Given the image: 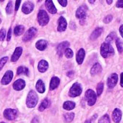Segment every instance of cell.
<instances>
[{
	"label": "cell",
	"instance_id": "1",
	"mask_svg": "<svg viewBox=\"0 0 123 123\" xmlns=\"http://www.w3.org/2000/svg\"><path fill=\"white\" fill-rule=\"evenodd\" d=\"M114 54V51L111 45L109 43H103L101 46V54L103 57L106 58Z\"/></svg>",
	"mask_w": 123,
	"mask_h": 123
},
{
	"label": "cell",
	"instance_id": "29",
	"mask_svg": "<svg viewBox=\"0 0 123 123\" xmlns=\"http://www.w3.org/2000/svg\"><path fill=\"white\" fill-rule=\"evenodd\" d=\"M17 74L18 75H22V74H25L26 75H28V69L25 67H19L17 70Z\"/></svg>",
	"mask_w": 123,
	"mask_h": 123
},
{
	"label": "cell",
	"instance_id": "37",
	"mask_svg": "<svg viewBox=\"0 0 123 123\" xmlns=\"http://www.w3.org/2000/svg\"><path fill=\"white\" fill-rule=\"evenodd\" d=\"M6 36V31L5 29H2L0 31V41H3Z\"/></svg>",
	"mask_w": 123,
	"mask_h": 123
},
{
	"label": "cell",
	"instance_id": "34",
	"mask_svg": "<svg viewBox=\"0 0 123 123\" xmlns=\"http://www.w3.org/2000/svg\"><path fill=\"white\" fill-rule=\"evenodd\" d=\"M65 56H66L67 58H68V59L72 58L73 56V50L70 49H69V48L66 49L65 51Z\"/></svg>",
	"mask_w": 123,
	"mask_h": 123
},
{
	"label": "cell",
	"instance_id": "4",
	"mask_svg": "<svg viewBox=\"0 0 123 123\" xmlns=\"http://www.w3.org/2000/svg\"><path fill=\"white\" fill-rule=\"evenodd\" d=\"M85 96H86V98L87 100L88 104L89 106H93L95 104V103L96 101V94L93 90L88 89L86 92Z\"/></svg>",
	"mask_w": 123,
	"mask_h": 123
},
{
	"label": "cell",
	"instance_id": "50",
	"mask_svg": "<svg viewBox=\"0 0 123 123\" xmlns=\"http://www.w3.org/2000/svg\"><path fill=\"white\" fill-rule=\"evenodd\" d=\"M1 21H2V20H1V19H0V23H1Z\"/></svg>",
	"mask_w": 123,
	"mask_h": 123
},
{
	"label": "cell",
	"instance_id": "33",
	"mask_svg": "<svg viewBox=\"0 0 123 123\" xmlns=\"http://www.w3.org/2000/svg\"><path fill=\"white\" fill-rule=\"evenodd\" d=\"M104 89V83H99L96 87V92H97V96H100L102 93Z\"/></svg>",
	"mask_w": 123,
	"mask_h": 123
},
{
	"label": "cell",
	"instance_id": "47",
	"mask_svg": "<svg viewBox=\"0 0 123 123\" xmlns=\"http://www.w3.org/2000/svg\"><path fill=\"white\" fill-rule=\"evenodd\" d=\"M106 2H107V4H109V5H111V4L112 3V1H108V0H107Z\"/></svg>",
	"mask_w": 123,
	"mask_h": 123
},
{
	"label": "cell",
	"instance_id": "30",
	"mask_svg": "<svg viewBox=\"0 0 123 123\" xmlns=\"http://www.w3.org/2000/svg\"><path fill=\"white\" fill-rule=\"evenodd\" d=\"M116 45H117L119 52L122 53L123 51V41L119 38H117L116 39Z\"/></svg>",
	"mask_w": 123,
	"mask_h": 123
},
{
	"label": "cell",
	"instance_id": "9",
	"mask_svg": "<svg viewBox=\"0 0 123 123\" xmlns=\"http://www.w3.org/2000/svg\"><path fill=\"white\" fill-rule=\"evenodd\" d=\"M12 78H13V73L10 70L7 71L2 79V81H1L2 84V85H8L11 82Z\"/></svg>",
	"mask_w": 123,
	"mask_h": 123
},
{
	"label": "cell",
	"instance_id": "49",
	"mask_svg": "<svg viewBox=\"0 0 123 123\" xmlns=\"http://www.w3.org/2000/svg\"><path fill=\"white\" fill-rule=\"evenodd\" d=\"M88 2H89L90 3H94V2H95V1H88Z\"/></svg>",
	"mask_w": 123,
	"mask_h": 123
},
{
	"label": "cell",
	"instance_id": "5",
	"mask_svg": "<svg viewBox=\"0 0 123 123\" xmlns=\"http://www.w3.org/2000/svg\"><path fill=\"white\" fill-rule=\"evenodd\" d=\"M82 93V87L80 84L76 83L73 85L71 87L70 91H69V96L71 97H76L81 94Z\"/></svg>",
	"mask_w": 123,
	"mask_h": 123
},
{
	"label": "cell",
	"instance_id": "2",
	"mask_svg": "<svg viewBox=\"0 0 123 123\" xmlns=\"http://www.w3.org/2000/svg\"><path fill=\"white\" fill-rule=\"evenodd\" d=\"M38 96L36 94V93L34 91H31L27 96V99H26V104L27 106L29 108H33L36 106V105L38 103Z\"/></svg>",
	"mask_w": 123,
	"mask_h": 123
},
{
	"label": "cell",
	"instance_id": "25",
	"mask_svg": "<svg viewBox=\"0 0 123 123\" xmlns=\"http://www.w3.org/2000/svg\"><path fill=\"white\" fill-rule=\"evenodd\" d=\"M75 103L73 101H65L63 104V108L66 110H72L75 108Z\"/></svg>",
	"mask_w": 123,
	"mask_h": 123
},
{
	"label": "cell",
	"instance_id": "19",
	"mask_svg": "<svg viewBox=\"0 0 123 123\" xmlns=\"http://www.w3.org/2000/svg\"><path fill=\"white\" fill-rule=\"evenodd\" d=\"M46 7L48 10V11L51 13V14H55L56 12V9L52 1L51 0H48V1H46Z\"/></svg>",
	"mask_w": 123,
	"mask_h": 123
},
{
	"label": "cell",
	"instance_id": "41",
	"mask_svg": "<svg viewBox=\"0 0 123 123\" xmlns=\"http://www.w3.org/2000/svg\"><path fill=\"white\" fill-rule=\"evenodd\" d=\"M11 35H12V29L10 28V29H9V31H8L7 36V41H10V38H11Z\"/></svg>",
	"mask_w": 123,
	"mask_h": 123
},
{
	"label": "cell",
	"instance_id": "15",
	"mask_svg": "<svg viewBox=\"0 0 123 123\" xmlns=\"http://www.w3.org/2000/svg\"><path fill=\"white\" fill-rule=\"evenodd\" d=\"M25 86V82L22 79H18L13 83V88L15 91H21L22 89L24 88Z\"/></svg>",
	"mask_w": 123,
	"mask_h": 123
},
{
	"label": "cell",
	"instance_id": "46",
	"mask_svg": "<svg viewBox=\"0 0 123 123\" xmlns=\"http://www.w3.org/2000/svg\"><path fill=\"white\" fill-rule=\"evenodd\" d=\"M70 27H71V28L74 29V28H73V27H75V23H71V24H70Z\"/></svg>",
	"mask_w": 123,
	"mask_h": 123
},
{
	"label": "cell",
	"instance_id": "8",
	"mask_svg": "<svg viewBox=\"0 0 123 123\" xmlns=\"http://www.w3.org/2000/svg\"><path fill=\"white\" fill-rule=\"evenodd\" d=\"M36 32H37L36 28H33V27L29 28V29L27 31V32L25 33V35H24V36H23V41H28L31 40L32 38L34 37V36L36 35Z\"/></svg>",
	"mask_w": 123,
	"mask_h": 123
},
{
	"label": "cell",
	"instance_id": "18",
	"mask_svg": "<svg viewBox=\"0 0 123 123\" xmlns=\"http://www.w3.org/2000/svg\"><path fill=\"white\" fill-rule=\"evenodd\" d=\"M23 52V49L21 47H17L12 56V58H11V61L12 62H16L19 58L20 56H21V54Z\"/></svg>",
	"mask_w": 123,
	"mask_h": 123
},
{
	"label": "cell",
	"instance_id": "32",
	"mask_svg": "<svg viewBox=\"0 0 123 123\" xmlns=\"http://www.w3.org/2000/svg\"><path fill=\"white\" fill-rule=\"evenodd\" d=\"M98 123H110L109 117L108 114H105L103 117H101L98 121Z\"/></svg>",
	"mask_w": 123,
	"mask_h": 123
},
{
	"label": "cell",
	"instance_id": "31",
	"mask_svg": "<svg viewBox=\"0 0 123 123\" xmlns=\"http://www.w3.org/2000/svg\"><path fill=\"white\" fill-rule=\"evenodd\" d=\"M117 35H116V33H114V32H112V33H111L107 37H106V43H110L114 39H117Z\"/></svg>",
	"mask_w": 123,
	"mask_h": 123
},
{
	"label": "cell",
	"instance_id": "24",
	"mask_svg": "<svg viewBox=\"0 0 123 123\" xmlns=\"http://www.w3.org/2000/svg\"><path fill=\"white\" fill-rule=\"evenodd\" d=\"M36 90L38 91V92L41 93H44L46 88H45V85L43 83V82L41 80H38L36 83Z\"/></svg>",
	"mask_w": 123,
	"mask_h": 123
},
{
	"label": "cell",
	"instance_id": "27",
	"mask_svg": "<svg viewBox=\"0 0 123 123\" xmlns=\"http://www.w3.org/2000/svg\"><path fill=\"white\" fill-rule=\"evenodd\" d=\"M25 30V27L23 25H18L15 28L14 30V33L15 36H20L21 34H23V33L24 32Z\"/></svg>",
	"mask_w": 123,
	"mask_h": 123
},
{
	"label": "cell",
	"instance_id": "12",
	"mask_svg": "<svg viewBox=\"0 0 123 123\" xmlns=\"http://www.w3.org/2000/svg\"><path fill=\"white\" fill-rule=\"evenodd\" d=\"M34 8V5L31 2H26L23 4V7H22V10H23V12H24L25 14H29L31 13L33 10Z\"/></svg>",
	"mask_w": 123,
	"mask_h": 123
},
{
	"label": "cell",
	"instance_id": "23",
	"mask_svg": "<svg viewBox=\"0 0 123 123\" xmlns=\"http://www.w3.org/2000/svg\"><path fill=\"white\" fill-rule=\"evenodd\" d=\"M102 70V68L99 63H96L91 68V74L92 75H95L98 73H99Z\"/></svg>",
	"mask_w": 123,
	"mask_h": 123
},
{
	"label": "cell",
	"instance_id": "20",
	"mask_svg": "<svg viewBox=\"0 0 123 123\" xmlns=\"http://www.w3.org/2000/svg\"><path fill=\"white\" fill-rule=\"evenodd\" d=\"M47 45H48V43L45 40H39L36 42V47L40 50V51H43L46 49L47 47Z\"/></svg>",
	"mask_w": 123,
	"mask_h": 123
},
{
	"label": "cell",
	"instance_id": "14",
	"mask_svg": "<svg viewBox=\"0 0 123 123\" xmlns=\"http://www.w3.org/2000/svg\"><path fill=\"white\" fill-rule=\"evenodd\" d=\"M112 119L115 123H119L122 119V111L119 109H115L112 113Z\"/></svg>",
	"mask_w": 123,
	"mask_h": 123
},
{
	"label": "cell",
	"instance_id": "26",
	"mask_svg": "<svg viewBox=\"0 0 123 123\" xmlns=\"http://www.w3.org/2000/svg\"><path fill=\"white\" fill-rule=\"evenodd\" d=\"M49 105H50V101H49V100L47 99V98H46V99H44V100L41 102V105L39 106L38 110H39L40 111H43L45 109L48 108V107L49 106Z\"/></svg>",
	"mask_w": 123,
	"mask_h": 123
},
{
	"label": "cell",
	"instance_id": "38",
	"mask_svg": "<svg viewBox=\"0 0 123 123\" xmlns=\"http://www.w3.org/2000/svg\"><path fill=\"white\" fill-rule=\"evenodd\" d=\"M112 18H113V17H112V15H107L106 17H105V18L104 19V23H110L111 20H112Z\"/></svg>",
	"mask_w": 123,
	"mask_h": 123
},
{
	"label": "cell",
	"instance_id": "6",
	"mask_svg": "<svg viewBox=\"0 0 123 123\" xmlns=\"http://www.w3.org/2000/svg\"><path fill=\"white\" fill-rule=\"evenodd\" d=\"M4 117L8 120H13L18 117V111L13 109H7L4 111Z\"/></svg>",
	"mask_w": 123,
	"mask_h": 123
},
{
	"label": "cell",
	"instance_id": "11",
	"mask_svg": "<svg viewBox=\"0 0 123 123\" xmlns=\"http://www.w3.org/2000/svg\"><path fill=\"white\" fill-rule=\"evenodd\" d=\"M69 45H70L69 42H68V41H64V42H62V43H59V44L57 46L56 50H57V53H58V54H59V56H62V54L65 53V49H68V47L69 46Z\"/></svg>",
	"mask_w": 123,
	"mask_h": 123
},
{
	"label": "cell",
	"instance_id": "10",
	"mask_svg": "<svg viewBox=\"0 0 123 123\" xmlns=\"http://www.w3.org/2000/svg\"><path fill=\"white\" fill-rule=\"evenodd\" d=\"M86 12H87V7L86 6H81L76 11V17L80 19L81 20H84L86 17Z\"/></svg>",
	"mask_w": 123,
	"mask_h": 123
},
{
	"label": "cell",
	"instance_id": "51",
	"mask_svg": "<svg viewBox=\"0 0 123 123\" xmlns=\"http://www.w3.org/2000/svg\"><path fill=\"white\" fill-rule=\"evenodd\" d=\"M1 123H5V122H1Z\"/></svg>",
	"mask_w": 123,
	"mask_h": 123
},
{
	"label": "cell",
	"instance_id": "48",
	"mask_svg": "<svg viewBox=\"0 0 123 123\" xmlns=\"http://www.w3.org/2000/svg\"><path fill=\"white\" fill-rule=\"evenodd\" d=\"M85 123H91V121L90 119H88V120H86Z\"/></svg>",
	"mask_w": 123,
	"mask_h": 123
},
{
	"label": "cell",
	"instance_id": "16",
	"mask_svg": "<svg viewBox=\"0 0 123 123\" xmlns=\"http://www.w3.org/2000/svg\"><path fill=\"white\" fill-rule=\"evenodd\" d=\"M85 55H86V52L85 50L83 49H79V51L77 53V56H76V60L77 62L79 65H81L83 62V59L85 58Z\"/></svg>",
	"mask_w": 123,
	"mask_h": 123
},
{
	"label": "cell",
	"instance_id": "28",
	"mask_svg": "<svg viewBox=\"0 0 123 123\" xmlns=\"http://www.w3.org/2000/svg\"><path fill=\"white\" fill-rule=\"evenodd\" d=\"M74 117H75V114L73 113V112L66 113V114H65V115H64L65 121L67 123H69V122H72L73 119H74Z\"/></svg>",
	"mask_w": 123,
	"mask_h": 123
},
{
	"label": "cell",
	"instance_id": "44",
	"mask_svg": "<svg viewBox=\"0 0 123 123\" xmlns=\"http://www.w3.org/2000/svg\"><path fill=\"white\" fill-rule=\"evenodd\" d=\"M120 85L122 87H123V73H121V80H120Z\"/></svg>",
	"mask_w": 123,
	"mask_h": 123
},
{
	"label": "cell",
	"instance_id": "35",
	"mask_svg": "<svg viewBox=\"0 0 123 123\" xmlns=\"http://www.w3.org/2000/svg\"><path fill=\"white\" fill-rule=\"evenodd\" d=\"M7 60H8L7 56H5V57H3V58H2L1 59H0V70L3 68L4 65L7 63Z\"/></svg>",
	"mask_w": 123,
	"mask_h": 123
},
{
	"label": "cell",
	"instance_id": "3",
	"mask_svg": "<svg viewBox=\"0 0 123 123\" xmlns=\"http://www.w3.org/2000/svg\"><path fill=\"white\" fill-rule=\"evenodd\" d=\"M38 21L40 25L44 26L46 25L49 21V18L47 15V12L45 10H40L38 14Z\"/></svg>",
	"mask_w": 123,
	"mask_h": 123
},
{
	"label": "cell",
	"instance_id": "36",
	"mask_svg": "<svg viewBox=\"0 0 123 123\" xmlns=\"http://www.w3.org/2000/svg\"><path fill=\"white\" fill-rule=\"evenodd\" d=\"M6 12L7 14H11L12 12V2H9L7 7H6Z\"/></svg>",
	"mask_w": 123,
	"mask_h": 123
},
{
	"label": "cell",
	"instance_id": "40",
	"mask_svg": "<svg viewBox=\"0 0 123 123\" xmlns=\"http://www.w3.org/2000/svg\"><path fill=\"white\" fill-rule=\"evenodd\" d=\"M116 6H117V7H119V8L123 7V0H119V1H117Z\"/></svg>",
	"mask_w": 123,
	"mask_h": 123
},
{
	"label": "cell",
	"instance_id": "17",
	"mask_svg": "<svg viewBox=\"0 0 123 123\" xmlns=\"http://www.w3.org/2000/svg\"><path fill=\"white\" fill-rule=\"evenodd\" d=\"M49 64L46 60H41L38 65V69L40 73H44L47 70Z\"/></svg>",
	"mask_w": 123,
	"mask_h": 123
},
{
	"label": "cell",
	"instance_id": "43",
	"mask_svg": "<svg viewBox=\"0 0 123 123\" xmlns=\"http://www.w3.org/2000/svg\"><path fill=\"white\" fill-rule=\"evenodd\" d=\"M119 33H120L122 37L123 38V25H122L119 27Z\"/></svg>",
	"mask_w": 123,
	"mask_h": 123
},
{
	"label": "cell",
	"instance_id": "42",
	"mask_svg": "<svg viewBox=\"0 0 123 123\" xmlns=\"http://www.w3.org/2000/svg\"><path fill=\"white\" fill-rule=\"evenodd\" d=\"M20 3H21V1H20V0H18V1H16V4H15V10H16V11L18 10Z\"/></svg>",
	"mask_w": 123,
	"mask_h": 123
},
{
	"label": "cell",
	"instance_id": "39",
	"mask_svg": "<svg viewBox=\"0 0 123 123\" xmlns=\"http://www.w3.org/2000/svg\"><path fill=\"white\" fill-rule=\"evenodd\" d=\"M58 2L62 5V6H63V7H66L67 6V4H68V1L67 0H59Z\"/></svg>",
	"mask_w": 123,
	"mask_h": 123
},
{
	"label": "cell",
	"instance_id": "45",
	"mask_svg": "<svg viewBox=\"0 0 123 123\" xmlns=\"http://www.w3.org/2000/svg\"><path fill=\"white\" fill-rule=\"evenodd\" d=\"M73 75V71H71V72H69V73H68V75L69 77L72 76Z\"/></svg>",
	"mask_w": 123,
	"mask_h": 123
},
{
	"label": "cell",
	"instance_id": "21",
	"mask_svg": "<svg viewBox=\"0 0 123 123\" xmlns=\"http://www.w3.org/2000/svg\"><path fill=\"white\" fill-rule=\"evenodd\" d=\"M103 32V28H97L96 29L94 30V31L91 33V40H96V38H98L102 33Z\"/></svg>",
	"mask_w": 123,
	"mask_h": 123
},
{
	"label": "cell",
	"instance_id": "7",
	"mask_svg": "<svg viewBox=\"0 0 123 123\" xmlns=\"http://www.w3.org/2000/svg\"><path fill=\"white\" fill-rule=\"evenodd\" d=\"M118 81V75L116 73H112L107 79V86L109 88H114Z\"/></svg>",
	"mask_w": 123,
	"mask_h": 123
},
{
	"label": "cell",
	"instance_id": "13",
	"mask_svg": "<svg viewBox=\"0 0 123 123\" xmlns=\"http://www.w3.org/2000/svg\"><path fill=\"white\" fill-rule=\"evenodd\" d=\"M67 21L63 17H60L59 19V23H58V28L57 30L59 32H63L66 30L67 28Z\"/></svg>",
	"mask_w": 123,
	"mask_h": 123
},
{
	"label": "cell",
	"instance_id": "22",
	"mask_svg": "<svg viewBox=\"0 0 123 123\" xmlns=\"http://www.w3.org/2000/svg\"><path fill=\"white\" fill-rule=\"evenodd\" d=\"M59 83H60V80L57 77H53L50 82V89L54 90L55 88H56L59 86Z\"/></svg>",
	"mask_w": 123,
	"mask_h": 123
}]
</instances>
